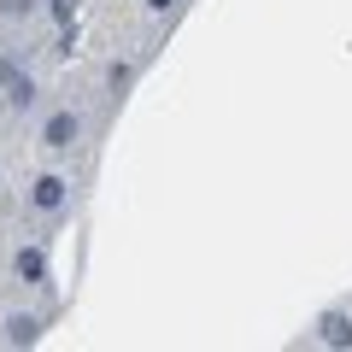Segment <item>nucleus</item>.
I'll use <instances>...</instances> for the list:
<instances>
[{
	"mask_svg": "<svg viewBox=\"0 0 352 352\" xmlns=\"http://www.w3.org/2000/svg\"><path fill=\"white\" fill-rule=\"evenodd\" d=\"M65 194H71V182H65V176H41L36 188H30V200H36V212H59Z\"/></svg>",
	"mask_w": 352,
	"mask_h": 352,
	"instance_id": "obj_1",
	"label": "nucleus"
},
{
	"mask_svg": "<svg viewBox=\"0 0 352 352\" xmlns=\"http://www.w3.org/2000/svg\"><path fill=\"white\" fill-rule=\"evenodd\" d=\"M317 329H323V340H329V346H352V317H346V311H329Z\"/></svg>",
	"mask_w": 352,
	"mask_h": 352,
	"instance_id": "obj_3",
	"label": "nucleus"
},
{
	"mask_svg": "<svg viewBox=\"0 0 352 352\" xmlns=\"http://www.w3.org/2000/svg\"><path fill=\"white\" fill-rule=\"evenodd\" d=\"M30 6H36V0H6V12H12V18H18V12H30Z\"/></svg>",
	"mask_w": 352,
	"mask_h": 352,
	"instance_id": "obj_8",
	"label": "nucleus"
},
{
	"mask_svg": "<svg viewBox=\"0 0 352 352\" xmlns=\"http://www.w3.org/2000/svg\"><path fill=\"white\" fill-rule=\"evenodd\" d=\"M36 317H12V323H6V340H12V346H30V340H36Z\"/></svg>",
	"mask_w": 352,
	"mask_h": 352,
	"instance_id": "obj_5",
	"label": "nucleus"
},
{
	"mask_svg": "<svg viewBox=\"0 0 352 352\" xmlns=\"http://www.w3.org/2000/svg\"><path fill=\"white\" fill-rule=\"evenodd\" d=\"M6 94H12V106H30V100H36V82H30V76H18Z\"/></svg>",
	"mask_w": 352,
	"mask_h": 352,
	"instance_id": "obj_6",
	"label": "nucleus"
},
{
	"mask_svg": "<svg viewBox=\"0 0 352 352\" xmlns=\"http://www.w3.org/2000/svg\"><path fill=\"white\" fill-rule=\"evenodd\" d=\"M71 6H76V0H53V12H59L65 24H71Z\"/></svg>",
	"mask_w": 352,
	"mask_h": 352,
	"instance_id": "obj_7",
	"label": "nucleus"
},
{
	"mask_svg": "<svg viewBox=\"0 0 352 352\" xmlns=\"http://www.w3.org/2000/svg\"><path fill=\"white\" fill-rule=\"evenodd\" d=\"M147 6H153V12H170V6H176V0H147Z\"/></svg>",
	"mask_w": 352,
	"mask_h": 352,
	"instance_id": "obj_9",
	"label": "nucleus"
},
{
	"mask_svg": "<svg viewBox=\"0 0 352 352\" xmlns=\"http://www.w3.org/2000/svg\"><path fill=\"white\" fill-rule=\"evenodd\" d=\"M76 129H82V124H76V112H53V118H47V129H41V141L59 153V147H71V141H76Z\"/></svg>",
	"mask_w": 352,
	"mask_h": 352,
	"instance_id": "obj_2",
	"label": "nucleus"
},
{
	"mask_svg": "<svg viewBox=\"0 0 352 352\" xmlns=\"http://www.w3.org/2000/svg\"><path fill=\"white\" fill-rule=\"evenodd\" d=\"M18 276H24V282H47V252L24 247V252H18Z\"/></svg>",
	"mask_w": 352,
	"mask_h": 352,
	"instance_id": "obj_4",
	"label": "nucleus"
}]
</instances>
